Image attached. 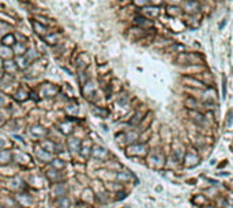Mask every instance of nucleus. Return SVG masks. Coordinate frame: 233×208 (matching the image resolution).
<instances>
[{
  "label": "nucleus",
  "instance_id": "f257e3e1",
  "mask_svg": "<svg viewBox=\"0 0 233 208\" xmlns=\"http://www.w3.org/2000/svg\"><path fill=\"white\" fill-rule=\"evenodd\" d=\"M125 154L128 156H146L149 154V146L146 143H134L127 147Z\"/></svg>",
  "mask_w": 233,
  "mask_h": 208
},
{
  "label": "nucleus",
  "instance_id": "f03ea898",
  "mask_svg": "<svg viewBox=\"0 0 233 208\" xmlns=\"http://www.w3.org/2000/svg\"><path fill=\"white\" fill-rule=\"evenodd\" d=\"M147 163H149V166L153 169H161L165 165V155L162 154V151H158V150L149 152Z\"/></svg>",
  "mask_w": 233,
  "mask_h": 208
},
{
  "label": "nucleus",
  "instance_id": "7ed1b4c3",
  "mask_svg": "<svg viewBox=\"0 0 233 208\" xmlns=\"http://www.w3.org/2000/svg\"><path fill=\"white\" fill-rule=\"evenodd\" d=\"M67 193H68V185L64 181L52 184V186H51V196H52L55 200L67 196Z\"/></svg>",
  "mask_w": 233,
  "mask_h": 208
},
{
  "label": "nucleus",
  "instance_id": "20e7f679",
  "mask_svg": "<svg viewBox=\"0 0 233 208\" xmlns=\"http://www.w3.org/2000/svg\"><path fill=\"white\" fill-rule=\"evenodd\" d=\"M29 135L34 139H40V140H44L46 139V136L49 135V129L45 128L44 125H40V124H36V125H32L29 128Z\"/></svg>",
  "mask_w": 233,
  "mask_h": 208
},
{
  "label": "nucleus",
  "instance_id": "39448f33",
  "mask_svg": "<svg viewBox=\"0 0 233 208\" xmlns=\"http://www.w3.org/2000/svg\"><path fill=\"white\" fill-rule=\"evenodd\" d=\"M40 147L44 148L48 152H51V154H60V152L63 151V150H61V146L55 140H52V139H44V140H41Z\"/></svg>",
  "mask_w": 233,
  "mask_h": 208
},
{
  "label": "nucleus",
  "instance_id": "423d86ee",
  "mask_svg": "<svg viewBox=\"0 0 233 208\" xmlns=\"http://www.w3.org/2000/svg\"><path fill=\"white\" fill-rule=\"evenodd\" d=\"M14 199H15V202L19 204V207H23V208H26V207H32L33 204H34L33 196L30 195V193L25 192V190H23V192H18V193H15Z\"/></svg>",
  "mask_w": 233,
  "mask_h": 208
},
{
  "label": "nucleus",
  "instance_id": "0eeeda50",
  "mask_svg": "<svg viewBox=\"0 0 233 208\" xmlns=\"http://www.w3.org/2000/svg\"><path fill=\"white\" fill-rule=\"evenodd\" d=\"M109 151L102 146L94 144L93 148H91V158L95 159V161H107L109 158Z\"/></svg>",
  "mask_w": 233,
  "mask_h": 208
},
{
  "label": "nucleus",
  "instance_id": "6e6552de",
  "mask_svg": "<svg viewBox=\"0 0 233 208\" xmlns=\"http://www.w3.org/2000/svg\"><path fill=\"white\" fill-rule=\"evenodd\" d=\"M177 61L181 64H200L202 57L198 53H183L177 57Z\"/></svg>",
  "mask_w": 233,
  "mask_h": 208
},
{
  "label": "nucleus",
  "instance_id": "1a4fd4ad",
  "mask_svg": "<svg viewBox=\"0 0 233 208\" xmlns=\"http://www.w3.org/2000/svg\"><path fill=\"white\" fill-rule=\"evenodd\" d=\"M81 147H82V140L78 138V136H68V139H67V148H68V151H70L71 154H73V155L79 154Z\"/></svg>",
  "mask_w": 233,
  "mask_h": 208
},
{
  "label": "nucleus",
  "instance_id": "9d476101",
  "mask_svg": "<svg viewBox=\"0 0 233 208\" xmlns=\"http://www.w3.org/2000/svg\"><path fill=\"white\" fill-rule=\"evenodd\" d=\"M61 172H63V170H56V169H53V168H49L45 172V177H46L48 181L52 182V184L61 182L64 180V174Z\"/></svg>",
  "mask_w": 233,
  "mask_h": 208
},
{
  "label": "nucleus",
  "instance_id": "9b49d317",
  "mask_svg": "<svg viewBox=\"0 0 233 208\" xmlns=\"http://www.w3.org/2000/svg\"><path fill=\"white\" fill-rule=\"evenodd\" d=\"M183 161H184V166H187V168H195L199 163V155H198L196 151H188L184 155Z\"/></svg>",
  "mask_w": 233,
  "mask_h": 208
},
{
  "label": "nucleus",
  "instance_id": "f8f14e48",
  "mask_svg": "<svg viewBox=\"0 0 233 208\" xmlns=\"http://www.w3.org/2000/svg\"><path fill=\"white\" fill-rule=\"evenodd\" d=\"M115 178H116V181H117L119 184H127V182L132 181V180L135 178V176H134L130 170L124 169V170H117L116 174H115Z\"/></svg>",
  "mask_w": 233,
  "mask_h": 208
},
{
  "label": "nucleus",
  "instance_id": "ddd939ff",
  "mask_svg": "<svg viewBox=\"0 0 233 208\" xmlns=\"http://www.w3.org/2000/svg\"><path fill=\"white\" fill-rule=\"evenodd\" d=\"M8 188L11 190H15V192H23L25 188H26V184H25V181H23L22 178H20V177L15 176V177H12V178L10 180Z\"/></svg>",
  "mask_w": 233,
  "mask_h": 208
},
{
  "label": "nucleus",
  "instance_id": "4468645a",
  "mask_svg": "<svg viewBox=\"0 0 233 208\" xmlns=\"http://www.w3.org/2000/svg\"><path fill=\"white\" fill-rule=\"evenodd\" d=\"M34 154H36V158L38 159L40 162H42V163H49L53 159V154L45 151V150L41 148V147H37L36 151H34Z\"/></svg>",
  "mask_w": 233,
  "mask_h": 208
},
{
  "label": "nucleus",
  "instance_id": "2eb2a0df",
  "mask_svg": "<svg viewBox=\"0 0 233 208\" xmlns=\"http://www.w3.org/2000/svg\"><path fill=\"white\" fill-rule=\"evenodd\" d=\"M11 162H14V152L11 150H0V166H7Z\"/></svg>",
  "mask_w": 233,
  "mask_h": 208
},
{
  "label": "nucleus",
  "instance_id": "dca6fc26",
  "mask_svg": "<svg viewBox=\"0 0 233 208\" xmlns=\"http://www.w3.org/2000/svg\"><path fill=\"white\" fill-rule=\"evenodd\" d=\"M91 148H93V144L90 142H82V147L79 151V155L83 159H87L91 156Z\"/></svg>",
  "mask_w": 233,
  "mask_h": 208
},
{
  "label": "nucleus",
  "instance_id": "f3484780",
  "mask_svg": "<svg viewBox=\"0 0 233 208\" xmlns=\"http://www.w3.org/2000/svg\"><path fill=\"white\" fill-rule=\"evenodd\" d=\"M59 132L64 136H71V134L74 132V128H73V124L70 121H66V122H61L59 125Z\"/></svg>",
  "mask_w": 233,
  "mask_h": 208
},
{
  "label": "nucleus",
  "instance_id": "a211bd4d",
  "mask_svg": "<svg viewBox=\"0 0 233 208\" xmlns=\"http://www.w3.org/2000/svg\"><path fill=\"white\" fill-rule=\"evenodd\" d=\"M91 113H93L95 117L100 118H108L109 117V110L105 108H100V106H93L91 108Z\"/></svg>",
  "mask_w": 233,
  "mask_h": 208
},
{
  "label": "nucleus",
  "instance_id": "6ab92c4d",
  "mask_svg": "<svg viewBox=\"0 0 233 208\" xmlns=\"http://www.w3.org/2000/svg\"><path fill=\"white\" fill-rule=\"evenodd\" d=\"M49 166L56 170H64L66 169V161H63L59 156H53V159L49 162Z\"/></svg>",
  "mask_w": 233,
  "mask_h": 208
},
{
  "label": "nucleus",
  "instance_id": "aec40b11",
  "mask_svg": "<svg viewBox=\"0 0 233 208\" xmlns=\"http://www.w3.org/2000/svg\"><path fill=\"white\" fill-rule=\"evenodd\" d=\"M55 204H56V208H71V200L68 199L67 196L64 197H60V199H56L55 200Z\"/></svg>",
  "mask_w": 233,
  "mask_h": 208
},
{
  "label": "nucleus",
  "instance_id": "412c9836",
  "mask_svg": "<svg viewBox=\"0 0 233 208\" xmlns=\"http://www.w3.org/2000/svg\"><path fill=\"white\" fill-rule=\"evenodd\" d=\"M138 138H139V134L136 131H130V132H127V134H124V142L128 146L130 144H134Z\"/></svg>",
  "mask_w": 233,
  "mask_h": 208
},
{
  "label": "nucleus",
  "instance_id": "4be33fe9",
  "mask_svg": "<svg viewBox=\"0 0 233 208\" xmlns=\"http://www.w3.org/2000/svg\"><path fill=\"white\" fill-rule=\"evenodd\" d=\"M143 118H145V113L136 112V113L134 114V117L130 120V125H131V127H136V125H139L140 122L143 121Z\"/></svg>",
  "mask_w": 233,
  "mask_h": 208
},
{
  "label": "nucleus",
  "instance_id": "5701e85b",
  "mask_svg": "<svg viewBox=\"0 0 233 208\" xmlns=\"http://www.w3.org/2000/svg\"><path fill=\"white\" fill-rule=\"evenodd\" d=\"M184 150H183V147H177V148H173L172 150V158L174 159L176 162H180V161H183V158H184Z\"/></svg>",
  "mask_w": 233,
  "mask_h": 208
},
{
  "label": "nucleus",
  "instance_id": "b1692460",
  "mask_svg": "<svg viewBox=\"0 0 233 208\" xmlns=\"http://www.w3.org/2000/svg\"><path fill=\"white\" fill-rule=\"evenodd\" d=\"M95 200L100 204H105L109 200V193L108 192H98L95 193Z\"/></svg>",
  "mask_w": 233,
  "mask_h": 208
},
{
  "label": "nucleus",
  "instance_id": "393cba45",
  "mask_svg": "<svg viewBox=\"0 0 233 208\" xmlns=\"http://www.w3.org/2000/svg\"><path fill=\"white\" fill-rule=\"evenodd\" d=\"M186 106L188 109H192V110H199V104L196 102L195 98H187V100H186Z\"/></svg>",
  "mask_w": 233,
  "mask_h": 208
},
{
  "label": "nucleus",
  "instance_id": "a878e982",
  "mask_svg": "<svg viewBox=\"0 0 233 208\" xmlns=\"http://www.w3.org/2000/svg\"><path fill=\"white\" fill-rule=\"evenodd\" d=\"M42 91H44V95H45V97H52V95L56 94V87L46 84V86L42 88Z\"/></svg>",
  "mask_w": 233,
  "mask_h": 208
},
{
  "label": "nucleus",
  "instance_id": "bb28decb",
  "mask_svg": "<svg viewBox=\"0 0 233 208\" xmlns=\"http://www.w3.org/2000/svg\"><path fill=\"white\" fill-rule=\"evenodd\" d=\"M107 188L111 190V192L117 193L119 190H121V184H119V182H109V184H107Z\"/></svg>",
  "mask_w": 233,
  "mask_h": 208
},
{
  "label": "nucleus",
  "instance_id": "cd10ccee",
  "mask_svg": "<svg viewBox=\"0 0 233 208\" xmlns=\"http://www.w3.org/2000/svg\"><path fill=\"white\" fill-rule=\"evenodd\" d=\"M94 91V87H93V83L91 82H89V83H85V87H83V94L85 97H87V95H91Z\"/></svg>",
  "mask_w": 233,
  "mask_h": 208
},
{
  "label": "nucleus",
  "instance_id": "c85d7f7f",
  "mask_svg": "<svg viewBox=\"0 0 233 208\" xmlns=\"http://www.w3.org/2000/svg\"><path fill=\"white\" fill-rule=\"evenodd\" d=\"M14 44H15V38H14V36H11V34H8V36H6L4 38H3V45L4 46L14 45Z\"/></svg>",
  "mask_w": 233,
  "mask_h": 208
},
{
  "label": "nucleus",
  "instance_id": "c756f323",
  "mask_svg": "<svg viewBox=\"0 0 233 208\" xmlns=\"http://www.w3.org/2000/svg\"><path fill=\"white\" fill-rule=\"evenodd\" d=\"M184 80H186L187 83H194L192 86H195V87H203V82L195 79V78H186Z\"/></svg>",
  "mask_w": 233,
  "mask_h": 208
},
{
  "label": "nucleus",
  "instance_id": "7c9ffc66",
  "mask_svg": "<svg viewBox=\"0 0 233 208\" xmlns=\"http://www.w3.org/2000/svg\"><path fill=\"white\" fill-rule=\"evenodd\" d=\"M4 67H6V70L8 71H12V72H15L16 70H18V67H16V63H14V61H6L4 63Z\"/></svg>",
  "mask_w": 233,
  "mask_h": 208
},
{
  "label": "nucleus",
  "instance_id": "2f4dec72",
  "mask_svg": "<svg viewBox=\"0 0 233 208\" xmlns=\"http://www.w3.org/2000/svg\"><path fill=\"white\" fill-rule=\"evenodd\" d=\"M192 202H194V204H196V206H203V204L206 203V197L202 195H198L192 199Z\"/></svg>",
  "mask_w": 233,
  "mask_h": 208
},
{
  "label": "nucleus",
  "instance_id": "473e14b6",
  "mask_svg": "<svg viewBox=\"0 0 233 208\" xmlns=\"http://www.w3.org/2000/svg\"><path fill=\"white\" fill-rule=\"evenodd\" d=\"M29 66V63H27V60L25 57H19L18 60H16V67L18 68H22V70H25V68Z\"/></svg>",
  "mask_w": 233,
  "mask_h": 208
},
{
  "label": "nucleus",
  "instance_id": "72a5a7b5",
  "mask_svg": "<svg viewBox=\"0 0 233 208\" xmlns=\"http://www.w3.org/2000/svg\"><path fill=\"white\" fill-rule=\"evenodd\" d=\"M15 100H16V101H26V100H27V94H26V91L19 90L18 93L15 94Z\"/></svg>",
  "mask_w": 233,
  "mask_h": 208
},
{
  "label": "nucleus",
  "instance_id": "f704fd0d",
  "mask_svg": "<svg viewBox=\"0 0 233 208\" xmlns=\"http://www.w3.org/2000/svg\"><path fill=\"white\" fill-rule=\"evenodd\" d=\"M66 112L68 116H73V114H77L78 112V106L77 105H68V106L66 108Z\"/></svg>",
  "mask_w": 233,
  "mask_h": 208
},
{
  "label": "nucleus",
  "instance_id": "c9c22d12",
  "mask_svg": "<svg viewBox=\"0 0 233 208\" xmlns=\"http://www.w3.org/2000/svg\"><path fill=\"white\" fill-rule=\"evenodd\" d=\"M206 95H209L211 100H215V91H214V90H213V91H211V90H207V91H206ZM206 101H207V100H204V102H206ZM206 105H207V106H211V105H213V102L210 101V102H207Z\"/></svg>",
  "mask_w": 233,
  "mask_h": 208
},
{
  "label": "nucleus",
  "instance_id": "e433bc0d",
  "mask_svg": "<svg viewBox=\"0 0 233 208\" xmlns=\"http://www.w3.org/2000/svg\"><path fill=\"white\" fill-rule=\"evenodd\" d=\"M124 197H127V192H125V190H119V192L116 193V197H115V199H116V200H123Z\"/></svg>",
  "mask_w": 233,
  "mask_h": 208
},
{
  "label": "nucleus",
  "instance_id": "4c0bfd02",
  "mask_svg": "<svg viewBox=\"0 0 233 208\" xmlns=\"http://www.w3.org/2000/svg\"><path fill=\"white\" fill-rule=\"evenodd\" d=\"M23 52H25V46L20 45V44H18V45H16V49H15V53L20 54V53H23Z\"/></svg>",
  "mask_w": 233,
  "mask_h": 208
},
{
  "label": "nucleus",
  "instance_id": "58836bf2",
  "mask_svg": "<svg viewBox=\"0 0 233 208\" xmlns=\"http://www.w3.org/2000/svg\"><path fill=\"white\" fill-rule=\"evenodd\" d=\"M6 144H7V143H6L4 139L0 138V150H4L6 148Z\"/></svg>",
  "mask_w": 233,
  "mask_h": 208
},
{
  "label": "nucleus",
  "instance_id": "ea45409f",
  "mask_svg": "<svg viewBox=\"0 0 233 208\" xmlns=\"http://www.w3.org/2000/svg\"><path fill=\"white\" fill-rule=\"evenodd\" d=\"M0 208H7V207L4 206V204H2V203H0Z\"/></svg>",
  "mask_w": 233,
  "mask_h": 208
},
{
  "label": "nucleus",
  "instance_id": "a19ab883",
  "mask_svg": "<svg viewBox=\"0 0 233 208\" xmlns=\"http://www.w3.org/2000/svg\"><path fill=\"white\" fill-rule=\"evenodd\" d=\"M2 76H3V72H2V71H0V79H2Z\"/></svg>",
  "mask_w": 233,
  "mask_h": 208
},
{
  "label": "nucleus",
  "instance_id": "79ce46f5",
  "mask_svg": "<svg viewBox=\"0 0 233 208\" xmlns=\"http://www.w3.org/2000/svg\"><path fill=\"white\" fill-rule=\"evenodd\" d=\"M206 208H214V207H211V206H209V207H206Z\"/></svg>",
  "mask_w": 233,
  "mask_h": 208
}]
</instances>
